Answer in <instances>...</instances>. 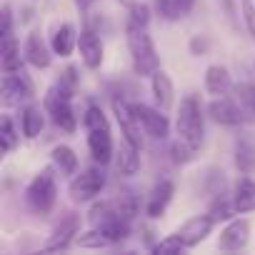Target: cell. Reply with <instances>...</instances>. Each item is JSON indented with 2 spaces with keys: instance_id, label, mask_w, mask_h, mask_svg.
<instances>
[{
  "instance_id": "37",
  "label": "cell",
  "mask_w": 255,
  "mask_h": 255,
  "mask_svg": "<svg viewBox=\"0 0 255 255\" xmlns=\"http://www.w3.org/2000/svg\"><path fill=\"white\" fill-rule=\"evenodd\" d=\"M240 3V13H243V23L250 33V38L255 40V0H238Z\"/></svg>"
},
{
  "instance_id": "26",
  "label": "cell",
  "mask_w": 255,
  "mask_h": 255,
  "mask_svg": "<svg viewBox=\"0 0 255 255\" xmlns=\"http://www.w3.org/2000/svg\"><path fill=\"white\" fill-rule=\"evenodd\" d=\"M235 165L245 175L255 173V145L248 138H238L235 140Z\"/></svg>"
},
{
  "instance_id": "35",
  "label": "cell",
  "mask_w": 255,
  "mask_h": 255,
  "mask_svg": "<svg viewBox=\"0 0 255 255\" xmlns=\"http://www.w3.org/2000/svg\"><path fill=\"white\" fill-rule=\"evenodd\" d=\"M0 140H3V153H10L15 145H18V133H15V128H13V120L5 115L3 118V128H0Z\"/></svg>"
},
{
  "instance_id": "13",
  "label": "cell",
  "mask_w": 255,
  "mask_h": 255,
  "mask_svg": "<svg viewBox=\"0 0 255 255\" xmlns=\"http://www.w3.org/2000/svg\"><path fill=\"white\" fill-rule=\"evenodd\" d=\"M23 55H25V60H28L33 68H50L55 53H53V48L43 40L40 33H30V35L25 38Z\"/></svg>"
},
{
  "instance_id": "30",
  "label": "cell",
  "mask_w": 255,
  "mask_h": 255,
  "mask_svg": "<svg viewBox=\"0 0 255 255\" xmlns=\"http://www.w3.org/2000/svg\"><path fill=\"white\" fill-rule=\"evenodd\" d=\"M113 205H115V210L120 213V215H125V218H135L138 215V198H135V193H130V190H125V193H120L115 200H113Z\"/></svg>"
},
{
  "instance_id": "18",
  "label": "cell",
  "mask_w": 255,
  "mask_h": 255,
  "mask_svg": "<svg viewBox=\"0 0 255 255\" xmlns=\"http://www.w3.org/2000/svg\"><path fill=\"white\" fill-rule=\"evenodd\" d=\"M98 230H100L110 243H123L128 235H130V218H125V215H120V213L115 210L110 218H105V220L98 225Z\"/></svg>"
},
{
  "instance_id": "14",
  "label": "cell",
  "mask_w": 255,
  "mask_h": 255,
  "mask_svg": "<svg viewBox=\"0 0 255 255\" xmlns=\"http://www.w3.org/2000/svg\"><path fill=\"white\" fill-rule=\"evenodd\" d=\"M78 225H80V220H78V215H73V213H68L60 223H58V228L53 230V235H50V240L45 243V248L43 250H48V253H55V250H65L73 240H75V235H78Z\"/></svg>"
},
{
  "instance_id": "24",
  "label": "cell",
  "mask_w": 255,
  "mask_h": 255,
  "mask_svg": "<svg viewBox=\"0 0 255 255\" xmlns=\"http://www.w3.org/2000/svg\"><path fill=\"white\" fill-rule=\"evenodd\" d=\"M50 160H53V165L60 175H75L78 173V155L68 145H55L53 153H50Z\"/></svg>"
},
{
  "instance_id": "22",
  "label": "cell",
  "mask_w": 255,
  "mask_h": 255,
  "mask_svg": "<svg viewBox=\"0 0 255 255\" xmlns=\"http://www.w3.org/2000/svg\"><path fill=\"white\" fill-rule=\"evenodd\" d=\"M205 90L210 95H225L228 90H233V80L225 65H210L205 70Z\"/></svg>"
},
{
  "instance_id": "19",
  "label": "cell",
  "mask_w": 255,
  "mask_h": 255,
  "mask_svg": "<svg viewBox=\"0 0 255 255\" xmlns=\"http://www.w3.org/2000/svg\"><path fill=\"white\" fill-rule=\"evenodd\" d=\"M150 90H153L155 105H158L160 110H168V108L173 105L175 90H173V80H170V75H168L165 70H158V73L150 78Z\"/></svg>"
},
{
  "instance_id": "34",
  "label": "cell",
  "mask_w": 255,
  "mask_h": 255,
  "mask_svg": "<svg viewBox=\"0 0 255 255\" xmlns=\"http://www.w3.org/2000/svg\"><path fill=\"white\" fill-rule=\"evenodd\" d=\"M148 23H150V8L148 5L138 3L128 10V28H148Z\"/></svg>"
},
{
  "instance_id": "33",
  "label": "cell",
  "mask_w": 255,
  "mask_h": 255,
  "mask_svg": "<svg viewBox=\"0 0 255 255\" xmlns=\"http://www.w3.org/2000/svg\"><path fill=\"white\" fill-rule=\"evenodd\" d=\"M75 243L80 245V248H90V250H100V248H105V245H110V240L98 230V228H93V230H88V233H80V235H75Z\"/></svg>"
},
{
  "instance_id": "2",
  "label": "cell",
  "mask_w": 255,
  "mask_h": 255,
  "mask_svg": "<svg viewBox=\"0 0 255 255\" xmlns=\"http://www.w3.org/2000/svg\"><path fill=\"white\" fill-rule=\"evenodd\" d=\"M128 50L140 78H153L160 70V58L153 38L148 35V28H128Z\"/></svg>"
},
{
  "instance_id": "29",
  "label": "cell",
  "mask_w": 255,
  "mask_h": 255,
  "mask_svg": "<svg viewBox=\"0 0 255 255\" xmlns=\"http://www.w3.org/2000/svg\"><path fill=\"white\" fill-rule=\"evenodd\" d=\"M83 125H85V130H100V128H110L105 113H103L100 105H95V103H90V105L85 108V113H83Z\"/></svg>"
},
{
  "instance_id": "28",
  "label": "cell",
  "mask_w": 255,
  "mask_h": 255,
  "mask_svg": "<svg viewBox=\"0 0 255 255\" xmlns=\"http://www.w3.org/2000/svg\"><path fill=\"white\" fill-rule=\"evenodd\" d=\"M233 98L240 103V108L245 110V115H250L255 120V85H250V83L233 85Z\"/></svg>"
},
{
  "instance_id": "8",
  "label": "cell",
  "mask_w": 255,
  "mask_h": 255,
  "mask_svg": "<svg viewBox=\"0 0 255 255\" xmlns=\"http://www.w3.org/2000/svg\"><path fill=\"white\" fill-rule=\"evenodd\" d=\"M0 93H3L5 105H20L35 95V88H33L30 78L25 75V70H18V73H5Z\"/></svg>"
},
{
  "instance_id": "10",
  "label": "cell",
  "mask_w": 255,
  "mask_h": 255,
  "mask_svg": "<svg viewBox=\"0 0 255 255\" xmlns=\"http://www.w3.org/2000/svg\"><path fill=\"white\" fill-rule=\"evenodd\" d=\"M250 240V223L245 218L238 220H228V225L223 228L220 238H218V248L220 250H240L245 248Z\"/></svg>"
},
{
  "instance_id": "3",
  "label": "cell",
  "mask_w": 255,
  "mask_h": 255,
  "mask_svg": "<svg viewBox=\"0 0 255 255\" xmlns=\"http://www.w3.org/2000/svg\"><path fill=\"white\" fill-rule=\"evenodd\" d=\"M178 138L188 140L190 145L200 148L203 145V135H205V123H203V108L195 93H188L180 100V110H178Z\"/></svg>"
},
{
  "instance_id": "36",
  "label": "cell",
  "mask_w": 255,
  "mask_h": 255,
  "mask_svg": "<svg viewBox=\"0 0 255 255\" xmlns=\"http://www.w3.org/2000/svg\"><path fill=\"white\" fill-rule=\"evenodd\" d=\"M188 245L183 243V238L175 233V235H168V238H163L160 243H155L150 250L153 253H180V250H185Z\"/></svg>"
},
{
  "instance_id": "38",
  "label": "cell",
  "mask_w": 255,
  "mask_h": 255,
  "mask_svg": "<svg viewBox=\"0 0 255 255\" xmlns=\"http://www.w3.org/2000/svg\"><path fill=\"white\" fill-rule=\"evenodd\" d=\"M0 20H3V28H0V38H10L13 35V13L8 5H3L0 10Z\"/></svg>"
},
{
  "instance_id": "39",
  "label": "cell",
  "mask_w": 255,
  "mask_h": 255,
  "mask_svg": "<svg viewBox=\"0 0 255 255\" xmlns=\"http://www.w3.org/2000/svg\"><path fill=\"white\" fill-rule=\"evenodd\" d=\"M208 48H210V43H208L205 35H195V38L190 40V53H193V55H205Z\"/></svg>"
},
{
  "instance_id": "27",
  "label": "cell",
  "mask_w": 255,
  "mask_h": 255,
  "mask_svg": "<svg viewBox=\"0 0 255 255\" xmlns=\"http://www.w3.org/2000/svg\"><path fill=\"white\" fill-rule=\"evenodd\" d=\"M3 73H18V70H23V58L25 55H20V45L15 43V38L10 35V38H3Z\"/></svg>"
},
{
  "instance_id": "1",
  "label": "cell",
  "mask_w": 255,
  "mask_h": 255,
  "mask_svg": "<svg viewBox=\"0 0 255 255\" xmlns=\"http://www.w3.org/2000/svg\"><path fill=\"white\" fill-rule=\"evenodd\" d=\"M73 90L75 85L60 78L45 95V110L50 113L53 123L65 133H75L78 128V115L73 110Z\"/></svg>"
},
{
  "instance_id": "21",
  "label": "cell",
  "mask_w": 255,
  "mask_h": 255,
  "mask_svg": "<svg viewBox=\"0 0 255 255\" xmlns=\"http://www.w3.org/2000/svg\"><path fill=\"white\" fill-rule=\"evenodd\" d=\"M140 170V148L123 138V145L118 150V173L120 175H135Z\"/></svg>"
},
{
  "instance_id": "17",
  "label": "cell",
  "mask_w": 255,
  "mask_h": 255,
  "mask_svg": "<svg viewBox=\"0 0 255 255\" xmlns=\"http://www.w3.org/2000/svg\"><path fill=\"white\" fill-rule=\"evenodd\" d=\"M233 205L238 210V215H245L250 210H255V183L243 173L233 188Z\"/></svg>"
},
{
  "instance_id": "7",
  "label": "cell",
  "mask_w": 255,
  "mask_h": 255,
  "mask_svg": "<svg viewBox=\"0 0 255 255\" xmlns=\"http://www.w3.org/2000/svg\"><path fill=\"white\" fill-rule=\"evenodd\" d=\"M130 105L143 125L145 135H150L155 140H165L170 135V120H168V115L160 113V108H150L145 103H130Z\"/></svg>"
},
{
  "instance_id": "9",
  "label": "cell",
  "mask_w": 255,
  "mask_h": 255,
  "mask_svg": "<svg viewBox=\"0 0 255 255\" xmlns=\"http://www.w3.org/2000/svg\"><path fill=\"white\" fill-rule=\"evenodd\" d=\"M208 115L215 120V123H220V125H240L243 120H245V110L240 108V103L233 98H223V95H215L213 100H210V105H208Z\"/></svg>"
},
{
  "instance_id": "11",
  "label": "cell",
  "mask_w": 255,
  "mask_h": 255,
  "mask_svg": "<svg viewBox=\"0 0 255 255\" xmlns=\"http://www.w3.org/2000/svg\"><path fill=\"white\" fill-rule=\"evenodd\" d=\"M213 228H215V220H213L210 213L208 215H195V218H190V220L183 223V228L178 230V235L183 238V243L188 248H195V245H200L210 235Z\"/></svg>"
},
{
  "instance_id": "4",
  "label": "cell",
  "mask_w": 255,
  "mask_h": 255,
  "mask_svg": "<svg viewBox=\"0 0 255 255\" xmlns=\"http://www.w3.org/2000/svg\"><path fill=\"white\" fill-rule=\"evenodd\" d=\"M55 198H58V188H55V178H53L50 170H43L40 175H35L33 183L28 185V190H25L28 205L40 215H48L53 210Z\"/></svg>"
},
{
  "instance_id": "32",
  "label": "cell",
  "mask_w": 255,
  "mask_h": 255,
  "mask_svg": "<svg viewBox=\"0 0 255 255\" xmlns=\"http://www.w3.org/2000/svg\"><path fill=\"white\" fill-rule=\"evenodd\" d=\"M195 153H198V148H195V145H190V143H188V140H183V138H178V140L170 145V155H173V160H175L178 165L190 163V160L195 158Z\"/></svg>"
},
{
  "instance_id": "12",
  "label": "cell",
  "mask_w": 255,
  "mask_h": 255,
  "mask_svg": "<svg viewBox=\"0 0 255 255\" xmlns=\"http://www.w3.org/2000/svg\"><path fill=\"white\" fill-rule=\"evenodd\" d=\"M88 150L93 155L95 163L108 165L115 155V145H113V135L110 128H100V130H88Z\"/></svg>"
},
{
  "instance_id": "31",
  "label": "cell",
  "mask_w": 255,
  "mask_h": 255,
  "mask_svg": "<svg viewBox=\"0 0 255 255\" xmlns=\"http://www.w3.org/2000/svg\"><path fill=\"white\" fill-rule=\"evenodd\" d=\"M210 215H213L215 223H220V220H233V215H238V210H235V205H233V198L225 200L223 195H218V198L213 200V205H210Z\"/></svg>"
},
{
  "instance_id": "6",
  "label": "cell",
  "mask_w": 255,
  "mask_h": 255,
  "mask_svg": "<svg viewBox=\"0 0 255 255\" xmlns=\"http://www.w3.org/2000/svg\"><path fill=\"white\" fill-rule=\"evenodd\" d=\"M113 113H115V120H118V125H120L123 138L130 140V143L138 145V148H143V135H145V130H143V125H140V120H138L133 105L125 103L123 98H113Z\"/></svg>"
},
{
  "instance_id": "16",
  "label": "cell",
  "mask_w": 255,
  "mask_h": 255,
  "mask_svg": "<svg viewBox=\"0 0 255 255\" xmlns=\"http://www.w3.org/2000/svg\"><path fill=\"white\" fill-rule=\"evenodd\" d=\"M173 195H175V185L170 183V180H160L153 190H150V195H148V205H145V215L148 218H160L165 210H168V205H170V200H173Z\"/></svg>"
},
{
  "instance_id": "25",
  "label": "cell",
  "mask_w": 255,
  "mask_h": 255,
  "mask_svg": "<svg viewBox=\"0 0 255 255\" xmlns=\"http://www.w3.org/2000/svg\"><path fill=\"white\" fill-rule=\"evenodd\" d=\"M195 0H155V10L165 20H180L193 10Z\"/></svg>"
},
{
  "instance_id": "23",
  "label": "cell",
  "mask_w": 255,
  "mask_h": 255,
  "mask_svg": "<svg viewBox=\"0 0 255 255\" xmlns=\"http://www.w3.org/2000/svg\"><path fill=\"white\" fill-rule=\"evenodd\" d=\"M43 125H45V118H43L40 108H35V105H25V108L20 110V130H23L25 138H30V140L38 138L40 130H43Z\"/></svg>"
},
{
  "instance_id": "20",
  "label": "cell",
  "mask_w": 255,
  "mask_h": 255,
  "mask_svg": "<svg viewBox=\"0 0 255 255\" xmlns=\"http://www.w3.org/2000/svg\"><path fill=\"white\" fill-rule=\"evenodd\" d=\"M75 45H78V35H75V28L70 23H63L60 28H55V33L50 38V48L55 55L68 58V55H73Z\"/></svg>"
},
{
  "instance_id": "5",
  "label": "cell",
  "mask_w": 255,
  "mask_h": 255,
  "mask_svg": "<svg viewBox=\"0 0 255 255\" xmlns=\"http://www.w3.org/2000/svg\"><path fill=\"white\" fill-rule=\"evenodd\" d=\"M103 188H105V173H103V165L95 163L93 168L83 170L80 175H75V178L70 180L68 195H70V200H75V203H88V200H93Z\"/></svg>"
},
{
  "instance_id": "15",
  "label": "cell",
  "mask_w": 255,
  "mask_h": 255,
  "mask_svg": "<svg viewBox=\"0 0 255 255\" xmlns=\"http://www.w3.org/2000/svg\"><path fill=\"white\" fill-rule=\"evenodd\" d=\"M78 50H80V60H83L85 68H90V70L100 68V63H103V43H100V38L93 30H83L78 35Z\"/></svg>"
}]
</instances>
